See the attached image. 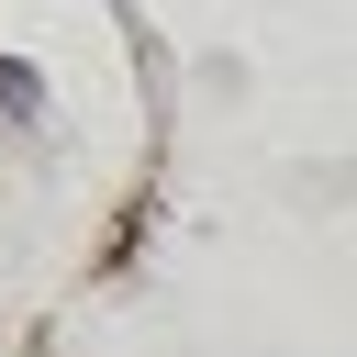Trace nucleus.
Listing matches in <instances>:
<instances>
[{
  "mask_svg": "<svg viewBox=\"0 0 357 357\" xmlns=\"http://www.w3.org/2000/svg\"><path fill=\"white\" fill-rule=\"evenodd\" d=\"M0 123H11V134H22V145H33V134H45V78H33V67H22V56H0Z\"/></svg>",
  "mask_w": 357,
  "mask_h": 357,
  "instance_id": "f257e3e1",
  "label": "nucleus"
}]
</instances>
